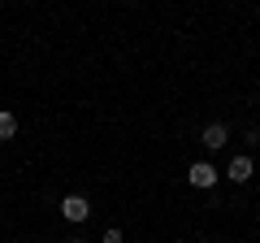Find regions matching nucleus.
<instances>
[{"label": "nucleus", "mask_w": 260, "mask_h": 243, "mask_svg": "<svg viewBox=\"0 0 260 243\" xmlns=\"http://www.w3.org/2000/svg\"><path fill=\"white\" fill-rule=\"evenodd\" d=\"M217 178H221V174H217L213 161H195V165L186 169V183H191V187H200V191H213Z\"/></svg>", "instance_id": "nucleus-1"}, {"label": "nucleus", "mask_w": 260, "mask_h": 243, "mask_svg": "<svg viewBox=\"0 0 260 243\" xmlns=\"http://www.w3.org/2000/svg\"><path fill=\"white\" fill-rule=\"evenodd\" d=\"M200 143H204L208 152H221L225 143H230V126H225V122H208L204 131H200Z\"/></svg>", "instance_id": "nucleus-2"}, {"label": "nucleus", "mask_w": 260, "mask_h": 243, "mask_svg": "<svg viewBox=\"0 0 260 243\" xmlns=\"http://www.w3.org/2000/svg\"><path fill=\"white\" fill-rule=\"evenodd\" d=\"M251 174H256V161H251L247 152H234L230 165H225V178H230V183H251Z\"/></svg>", "instance_id": "nucleus-3"}, {"label": "nucleus", "mask_w": 260, "mask_h": 243, "mask_svg": "<svg viewBox=\"0 0 260 243\" xmlns=\"http://www.w3.org/2000/svg\"><path fill=\"white\" fill-rule=\"evenodd\" d=\"M61 217L65 222H87L91 217V204H87V196H61Z\"/></svg>", "instance_id": "nucleus-4"}, {"label": "nucleus", "mask_w": 260, "mask_h": 243, "mask_svg": "<svg viewBox=\"0 0 260 243\" xmlns=\"http://www.w3.org/2000/svg\"><path fill=\"white\" fill-rule=\"evenodd\" d=\"M13 135H18V113L0 109V139H13Z\"/></svg>", "instance_id": "nucleus-5"}, {"label": "nucleus", "mask_w": 260, "mask_h": 243, "mask_svg": "<svg viewBox=\"0 0 260 243\" xmlns=\"http://www.w3.org/2000/svg\"><path fill=\"white\" fill-rule=\"evenodd\" d=\"M100 243H126V234H121V226H109V230L100 234Z\"/></svg>", "instance_id": "nucleus-6"}, {"label": "nucleus", "mask_w": 260, "mask_h": 243, "mask_svg": "<svg viewBox=\"0 0 260 243\" xmlns=\"http://www.w3.org/2000/svg\"><path fill=\"white\" fill-rule=\"evenodd\" d=\"M243 143H247V148H260V131H256V126H251V131L243 135Z\"/></svg>", "instance_id": "nucleus-7"}, {"label": "nucleus", "mask_w": 260, "mask_h": 243, "mask_svg": "<svg viewBox=\"0 0 260 243\" xmlns=\"http://www.w3.org/2000/svg\"><path fill=\"white\" fill-rule=\"evenodd\" d=\"M70 243H91V239H70Z\"/></svg>", "instance_id": "nucleus-8"}]
</instances>
